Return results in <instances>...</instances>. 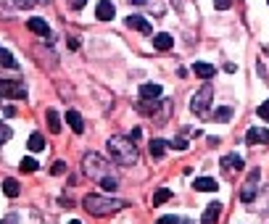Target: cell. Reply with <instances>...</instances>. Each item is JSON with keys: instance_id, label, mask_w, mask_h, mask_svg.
<instances>
[{"instance_id": "obj_29", "label": "cell", "mask_w": 269, "mask_h": 224, "mask_svg": "<svg viewBox=\"0 0 269 224\" xmlns=\"http://www.w3.org/2000/svg\"><path fill=\"white\" fill-rule=\"evenodd\" d=\"M8 140H11V127L0 124V145H3V143H8Z\"/></svg>"}, {"instance_id": "obj_35", "label": "cell", "mask_w": 269, "mask_h": 224, "mask_svg": "<svg viewBox=\"0 0 269 224\" xmlns=\"http://www.w3.org/2000/svg\"><path fill=\"white\" fill-rule=\"evenodd\" d=\"M156 224H177V216H172V214H169V216H164V219H158Z\"/></svg>"}, {"instance_id": "obj_13", "label": "cell", "mask_w": 269, "mask_h": 224, "mask_svg": "<svg viewBox=\"0 0 269 224\" xmlns=\"http://www.w3.org/2000/svg\"><path fill=\"white\" fill-rule=\"evenodd\" d=\"M140 98L143 100H156V98H161V84H156V82L140 84Z\"/></svg>"}, {"instance_id": "obj_42", "label": "cell", "mask_w": 269, "mask_h": 224, "mask_svg": "<svg viewBox=\"0 0 269 224\" xmlns=\"http://www.w3.org/2000/svg\"><path fill=\"white\" fill-rule=\"evenodd\" d=\"M69 224H82V222H77V219H72V222H69Z\"/></svg>"}, {"instance_id": "obj_28", "label": "cell", "mask_w": 269, "mask_h": 224, "mask_svg": "<svg viewBox=\"0 0 269 224\" xmlns=\"http://www.w3.org/2000/svg\"><path fill=\"white\" fill-rule=\"evenodd\" d=\"M172 148H174V150H180V153H182V150H188V140H185V137H174Z\"/></svg>"}, {"instance_id": "obj_25", "label": "cell", "mask_w": 269, "mask_h": 224, "mask_svg": "<svg viewBox=\"0 0 269 224\" xmlns=\"http://www.w3.org/2000/svg\"><path fill=\"white\" fill-rule=\"evenodd\" d=\"M214 119H217V121H230V119H232V108H230V106H222V108H217Z\"/></svg>"}, {"instance_id": "obj_31", "label": "cell", "mask_w": 269, "mask_h": 224, "mask_svg": "<svg viewBox=\"0 0 269 224\" xmlns=\"http://www.w3.org/2000/svg\"><path fill=\"white\" fill-rule=\"evenodd\" d=\"M64 172H66V164H64V161H56V164L50 166V174H56V177L64 174Z\"/></svg>"}, {"instance_id": "obj_15", "label": "cell", "mask_w": 269, "mask_h": 224, "mask_svg": "<svg viewBox=\"0 0 269 224\" xmlns=\"http://www.w3.org/2000/svg\"><path fill=\"white\" fill-rule=\"evenodd\" d=\"M193 72H195V76H201V79H211V76L217 74V66L206 64V61H198V64H193Z\"/></svg>"}, {"instance_id": "obj_41", "label": "cell", "mask_w": 269, "mask_h": 224, "mask_svg": "<svg viewBox=\"0 0 269 224\" xmlns=\"http://www.w3.org/2000/svg\"><path fill=\"white\" fill-rule=\"evenodd\" d=\"M0 3H3V0H0ZM5 16H8V13H5L3 8H0V19H5Z\"/></svg>"}, {"instance_id": "obj_45", "label": "cell", "mask_w": 269, "mask_h": 224, "mask_svg": "<svg viewBox=\"0 0 269 224\" xmlns=\"http://www.w3.org/2000/svg\"><path fill=\"white\" fill-rule=\"evenodd\" d=\"M267 3H269V0H267Z\"/></svg>"}, {"instance_id": "obj_38", "label": "cell", "mask_w": 269, "mask_h": 224, "mask_svg": "<svg viewBox=\"0 0 269 224\" xmlns=\"http://www.w3.org/2000/svg\"><path fill=\"white\" fill-rule=\"evenodd\" d=\"M79 48V40H77V37H69V50H77Z\"/></svg>"}, {"instance_id": "obj_34", "label": "cell", "mask_w": 269, "mask_h": 224, "mask_svg": "<svg viewBox=\"0 0 269 224\" xmlns=\"http://www.w3.org/2000/svg\"><path fill=\"white\" fill-rule=\"evenodd\" d=\"M84 3H87V0H69V5H72L74 11H79V8H84Z\"/></svg>"}, {"instance_id": "obj_12", "label": "cell", "mask_w": 269, "mask_h": 224, "mask_svg": "<svg viewBox=\"0 0 269 224\" xmlns=\"http://www.w3.org/2000/svg\"><path fill=\"white\" fill-rule=\"evenodd\" d=\"M127 27L129 29H137L140 35H151V24H148V19H143V16H127Z\"/></svg>"}, {"instance_id": "obj_43", "label": "cell", "mask_w": 269, "mask_h": 224, "mask_svg": "<svg viewBox=\"0 0 269 224\" xmlns=\"http://www.w3.org/2000/svg\"><path fill=\"white\" fill-rule=\"evenodd\" d=\"M37 3H48V0H37Z\"/></svg>"}, {"instance_id": "obj_23", "label": "cell", "mask_w": 269, "mask_h": 224, "mask_svg": "<svg viewBox=\"0 0 269 224\" xmlns=\"http://www.w3.org/2000/svg\"><path fill=\"white\" fill-rule=\"evenodd\" d=\"M166 200H172V190H166V187L156 190V195H153V206H161V203H166Z\"/></svg>"}, {"instance_id": "obj_44", "label": "cell", "mask_w": 269, "mask_h": 224, "mask_svg": "<svg viewBox=\"0 0 269 224\" xmlns=\"http://www.w3.org/2000/svg\"><path fill=\"white\" fill-rule=\"evenodd\" d=\"M182 224H190V222H182Z\"/></svg>"}, {"instance_id": "obj_17", "label": "cell", "mask_w": 269, "mask_h": 224, "mask_svg": "<svg viewBox=\"0 0 269 224\" xmlns=\"http://www.w3.org/2000/svg\"><path fill=\"white\" fill-rule=\"evenodd\" d=\"M193 187L201 190V192H214L217 190V180H211V177H198V180H193Z\"/></svg>"}, {"instance_id": "obj_21", "label": "cell", "mask_w": 269, "mask_h": 224, "mask_svg": "<svg viewBox=\"0 0 269 224\" xmlns=\"http://www.w3.org/2000/svg\"><path fill=\"white\" fill-rule=\"evenodd\" d=\"M45 119H48L50 132H53V135H58V132H61V116H58V113H56V111H48V116H45Z\"/></svg>"}, {"instance_id": "obj_3", "label": "cell", "mask_w": 269, "mask_h": 224, "mask_svg": "<svg viewBox=\"0 0 269 224\" xmlns=\"http://www.w3.org/2000/svg\"><path fill=\"white\" fill-rule=\"evenodd\" d=\"M137 111H140L143 116H151L156 124H164V121L172 116V100L164 98V100H158V103H156V100L151 103V100H143V98H140V103H137Z\"/></svg>"}, {"instance_id": "obj_10", "label": "cell", "mask_w": 269, "mask_h": 224, "mask_svg": "<svg viewBox=\"0 0 269 224\" xmlns=\"http://www.w3.org/2000/svg\"><path fill=\"white\" fill-rule=\"evenodd\" d=\"M219 214H222V203H219V200H214V203L206 206V211L201 216V224H217Z\"/></svg>"}, {"instance_id": "obj_24", "label": "cell", "mask_w": 269, "mask_h": 224, "mask_svg": "<svg viewBox=\"0 0 269 224\" xmlns=\"http://www.w3.org/2000/svg\"><path fill=\"white\" fill-rule=\"evenodd\" d=\"M0 66H5V69H16V58H13L8 50H0Z\"/></svg>"}, {"instance_id": "obj_7", "label": "cell", "mask_w": 269, "mask_h": 224, "mask_svg": "<svg viewBox=\"0 0 269 224\" xmlns=\"http://www.w3.org/2000/svg\"><path fill=\"white\" fill-rule=\"evenodd\" d=\"M256 182H259V169H253L251 172V177H248V182H245V187L240 190V200L243 203H251L253 198H256Z\"/></svg>"}, {"instance_id": "obj_16", "label": "cell", "mask_w": 269, "mask_h": 224, "mask_svg": "<svg viewBox=\"0 0 269 224\" xmlns=\"http://www.w3.org/2000/svg\"><path fill=\"white\" fill-rule=\"evenodd\" d=\"M66 124L72 127L74 135H82V132H84V121H82V116H79L77 111H69V113H66Z\"/></svg>"}, {"instance_id": "obj_1", "label": "cell", "mask_w": 269, "mask_h": 224, "mask_svg": "<svg viewBox=\"0 0 269 224\" xmlns=\"http://www.w3.org/2000/svg\"><path fill=\"white\" fill-rule=\"evenodd\" d=\"M82 206H84V211H87L90 216H111V214L121 211V208H127L129 203L127 200H119V198H106V195L93 192V195H84Z\"/></svg>"}, {"instance_id": "obj_26", "label": "cell", "mask_w": 269, "mask_h": 224, "mask_svg": "<svg viewBox=\"0 0 269 224\" xmlns=\"http://www.w3.org/2000/svg\"><path fill=\"white\" fill-rule=\"evenodd\" d=\"M37 169H40V166H37V161L35 158H24V161H21V172H24V174H32V172H37Z\"/></svg>"}, {"instance_id": "obj_27", "label": "cell", "mask_w": 269, "mask_h": 224, "mask_svg": "<svg viewBox=\"0 0 269 224\" xmlns=\"http://www.w3.org/2000/svg\"><path fill=\"white\" fill-rule=\"evenodd\" d=\"M256 113H259V116L264 119V121H269V100H264V103L256 108Z\"/></svg>"}, {"instance_id": "obj_32", "label": "cell", "mask_w": 269, "mask_h": 224, "mask_svg": "<svg viewBox=\"0 0 269 224\" xmlns=\"http://www.w3.org/2000/svg\"><path fill=\"white\" fill-rule=\"evenodd\" d=\"M230 5H232V0H214V8L217 11H227Z\"/></svg>"}, {"instance_id": "obj_33", "label": "cell", "mask_w": 269, "mask_h": 224, "mask_svg": "<svg viewBox=\"0 0 269 224\" xmlns=\"http://www.w3.org/2000/svg\"><path fill=\"white\" fill-rule=\"evenodd\" d=\"M37 5V0H16V8H32Z\"/></svg>"}, {"instance_id": "obj_20", "label": "cell", "mask_w": 269, "mask_h": 224, "mask_svg": "<svg viewBox=\"0 0 269 224\" xmlns=\"http://www.w3.org/2000/svg\"><path fill=\"white\" fill-rule=\"evenodd\" d=\"M166 148H169V143H164V140H151V156L153 158H161Z\"/></svg>"}, {"instance_id": "obj_37", "label": "cell", "mask_w": 269, "mask_h": 224, "mask_svg": "<svg viewBox=\"0 0 269 224\" xmlns=\"http://www.w3.org/2000/svg\"><path fill=\"white\" fill-rule=\"evenodd\" d=\"M0 224H19V216H16V214H11V216H5V219L0 222Z\"/></svg>"}, {"instance_id": "obj_19", "label": "cell", "mask_w": 269, "mask_h": 224, "mask_svg": "<svg viewBox=\"0 0 269 224\" xmlns=\"http://www.w3.org/2000/svg\"><path fill=\"white\" fill-rule=\"evenodd\" d=\"M172 45H174V40H172V35H166V32L156 35V40H153V48L156 50H169Z\"/></svg>"}, {"instance_id": "obj_39", "label": "cell", "mask_w": 269, "mask_h": 224, "mask_svg": "<svg viewBox=\"0 0 269 224\" xmlns=\"http://www.w3.org/2000/svg\"><path fill=\"white\" fill-rule=\"evenodd\" d=\"M3 111H5V116H13V113H16V108H13V106H3Z\"/></svg>"}, {"instance_id": "obj_5", "label": "cell", "mask_w": 269, "mask_h": 224, "mask_svg": "<svg viewBox=\"0 0 269 224\" xmlns=\"http://www.w3.org/2000/svg\"><path fill=\"white\" fill-rule=\"evenodd\" d=\"M211 100H214V87H211V84H203V87L193 95V100H190V111L198 113V116H206V113H209Z\"/></svg>"}, {"instance_id": "obj_9", "label": "cell", "mask_w": 269, "mask_h": 224, "mask_svg": "<svg viewBox=\"0 0 269 224\" xmlns=\"http://www.w3.org/2000/svg\"><path fill=\"white\" fill-rule=\"evenodd\" d=\"M245 143H248V145L269 143V129H261V127H251V129H248V135H245Z\"/></svg>"}, {"instance_id": "obj_22", "label": "cell", "mask_w": 269, "mask_h": 224, "mask_svg": "<svg viewBox=\"0 0 269 224\" xmlns=\"http://www.w3.org/2000/svg\"><path fill=\"white\" fill-rule=\"evenodd\" d=\"M19 190H21V187H19V182H16V180H5V182H3V192H5L8 198H16V195H19Z\"/></svg>"}, {"instance_id": "obj_18", "label": "cell", "mask_w": 269, "mask_h": 224, "mask_svg": "<svg viewBox=\"0 0 269 224\" xmlns=\"http://www.w3.org/2000/svg\"><path fill=\"white\" fill-rule=\"evenodd\" d=\"M27 148L32 150V153H40L45 148V137L40 132H32V135H29V140H27Z\"/></svg>"}, {"instance_id": "obj_14", "label": "cell", "mask_w": 269, "mask_h": 224, "mask_svg": "<svg viewBox=\"0 0 269 224\" xmlns=\"http://www.w3.org/2000/svg\"><path fill=\"white\" fill-rule=\"evenodd\" d=\"M245 161L237 156V153H227V156H222V169H230V172H237V169H243Z\"/></svg>"}, {"instance_id": "obj_36", "label": "cell", "mask_w": 269, "mask_h": 224, "mask_svg": "<svg viewBox=\"0 0 269 224\" xmlns=\"http://www.w3.org/2000/svg\"><path fill=\"white\" fill-rule=\"evenodd\" d=\"M129 137H132V140L137 143V140H140V137H143V129H140V127H135L132 132H129Z\"/></svg>"}, {"instance_id": "obj_30", "label": "cell", "mask_w": 269, "mask_h": 224, "mask_svg": "<svg viewBox=\"0 0 269 224\" xmlns=\"http://www.w3.org/2000/svg\"><path fill=\"white\" fill-rule=\"evenodd\" d=\"M101 185H103V187H106V190H116V185H119V182H116V177H114V174H111V177H106V180H103Z\"/></svg>"}, {"instance_id": "obj_40", "label": "cell", "mask_w": 269, "mask_h": 224, "mask_svg": "<svg viewBox=\"0 0 269 224\" xmlns=\"http://www.w3.org/2000/svg\"><path fill=\"white\" fill-rule=\"evenodd\" d=\"M129 3H135V5H145L148 0H129Z\"/></svg>"}, {"instance_id": "obj_8", "label": "cell", "mask_w": 269, "mask_h": 224, "mask_svg": "<svg viewBox=\"0 0 269 224\" xmlns=\"http://www.w3.org/2000/svg\"><path fill=\"white\" fill-rule=\"evenodd\" d=\"M114 13H116V8H114L111 0H101V3L95 5V16H98V21H111Z\"/></svg>"}, {"instance_id": "obj_4", "label": "cell", "mask_w": 269, "mask_h": 224, "mask_svg": "<svg viewBox=\"0 0 269 224\" xmlns=\"http://www.w3.org/2000/svg\"><path fill=\"white\" fill-rule=\"evenodd\" d=\"M82 169H84V174L93 177L95 182H103L106 177H111V164L106 158H101L98 153H84Z\"/></svg>"}, {"instance_id": "obj_2", "label": "cell", "mask_w": 269, "mask_h": 224, "mask_svg": "<svg viewBox=\"0 0 269 224\" xmlns=\"http://www.w3.org/2000/svg\"><path fill=\"white\" fill-rule=\"evenodd\" d=\"M109 153H111V158L121 166H135L137 164V145H135L132 137L114 135L109 140Z\"/></svg>"}, {"instance_id": "obj_6", "label": "cell", "mask_w": 269, "mask_h": 224, "mask_svg": "<svg viewBox=\"0 0 269 224\" xmlns=\"http://www.w3.org/2000/svg\"><path fill=\"white\" fill-rule=\"evenodd\" d=\"M0 98H8V100H24V98H27V87H24L21 82L0 79Z\"/></svg>"}, {"instance_id": "obj_11", "label": "cell", "mask_w": 269, "mask_h": 224, "mask_svg": "<svg viewBox=\"0 0 269 224\" xmlns=\"http://www.w3.org/2000/svg\"><path fill=\"white\" fill-rule=\"evenodd\" d=\"M27 27H29V32H35V35H42V37H48V35H50L48 21L40 19V16H32V19L27 21Z\"/></svg>"}]
</instances>
